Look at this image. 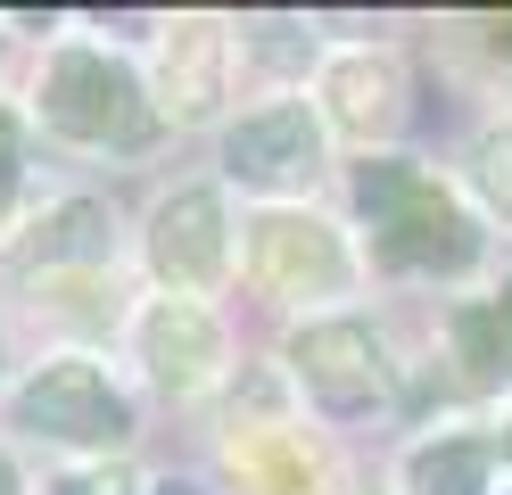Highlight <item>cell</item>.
Instances as JSON below:
<instances>
[{"label":"cell","instance_id":"3","mask_svg":"<svg viewBox=\"0 0 512 495\" xmlns=\"http://www.w3.org/2000/svg\"><path fill=\"white\" fill-rule=\"evenodd\" d=\"M124 396L91 372V363H50L17 388V429H34V438H67V446H116L124 438Z\"/></svg>","mask_w":512,"mask_h":495},{"label":"cell","instance_id":"15","mask_svg":"<svg viewBox=\"0 0 512 495\" xmlns=\"http://www.w3.org/2000/svg\"><path fill=\"white\" fill-rule=\"evenodd\" d=\"M58 495H133V479L124 471H75V479H58Z\"/></svg>","mask_w":512,"mask_h":495},{"label":"cell","instance_id":"8","mask_svg":"<svg viewBox=\"0 0 512 495\" xmlns=\"http://www.w3.org/2000/svg\"><path fill=\"white\" fill-rule=\"evenodd\" d=\"M141 355H149V372L166 388H199L223 363V339H215V322L190 306V297H166V306L141 322Z\"/></svg>","mask_w":512,"mask_h":495},{"label":"cell","instance_id":"5","mask_svg":"<svg viewBox=\"0 0 512 495\" xmlns=\"http://www.w3.org/2000/svg\"><path fill=\"white\" fill-rule=\"evenodd\" d=\"M256 273L290 297H323V289L347 281V248L314 215H265L256 223Z\"/></svg>","mask_w":512,"mask_h":495},{"label":"cell","instance_id":"9","mask_svg":"<svg viewBox=\"0 0 512 495\" xmlns=\"http://www.w3.org/2000/svg\"><path fill=\"white\" fill-rule=\"evenodd\" d=\"M215 75H223V33L215 25H182L166 42V108L174 116H207L215 108Z\"/></svg>","mask_w":512,"mask_h":495},{"label":"cell","instance_id":"11","mask_svg":"<svg viewBox=\"0 0 512 495\" xmlns=\"http://www.w3.org/2000/svg\"><path fill=\"white\" fill-rule=\"evenodd\" d=\"M488 471H496V446H479V438H446L405 462L413 495H488Z\"/></svg>","mask_w":512,"mask_h":495},{"label":"cell","instance_id":"2","mask_svg":"<svg viewBox=\"0 0 512 495\" xmlns=\"http://www.w3.org/2000/svg\"><path fill=\"white\" fill-rule=\"evenodd\" d=\"M42 116L67 132V141H91V149H141V141H149L141 83L124 75L116 58H100V50H58V58H50Z\"/></svg>","mask_w":512,"mask_h":495},{"label":"cell","instance_id":"1","mask_svg":"<svg viewBox=\"0 0 512 495\" xmlns=\"http://www.w3.org/2000/svg\"><path fill=\"white\" fill-rule=\"evenodd\" d=\"M356 207H364V223H372L380 264H405V273H413V264L455 273V264L479 256L471 215H463L430 174H413V165H397V157H380V165L356 174Z\"/></svg>","mask_w":512,"mask_h":495},{"label":"cell","instance_id":"14","mask_svg":"<svg viewBox=\"0 0 512 495\" xmlns=\"http://www.w3.org/2000/svg\"><path fill=\"white\" fill-rule=\"evenodd\" d=\"M471 182L496 215H512V132H479L471 141Z\"/></svg>","mask_w":512,"mask_h":495},{"label":"cell","instance_id":"17","mask_svg":"<svg viewBox=\"0 0 512 495\" xmlns=\"http://www.w3.org/2000/svg\"><path fill=\"white\" fill-rule=\"evenodd\" d=\"M0 495H17V471H9V462H0Z\"/></svg>","mask_w":512,"mask_h":495},{"label":"cell","instance_id":"18","mask_svg":"<svg viewBox=\"0 0 512 495\" xmlns=\"http://www.w3.org/2000/svg\"><path fill=\"white\" fill-rule=\"evenodd\" d=\"M157 495H199V487H182V479H166V487H157Z\"/></svg>","mask_w":512,"mask_h":495},{"label":"cell","instance_id":"13","mask_svg":"<svg viewBox=\"0 0 512 495\" xmlns=\"http://www.w3.org/2000/svg\"><path fill=\"white\" fill-rule=\"evenodd\" d=\"M108 256V215L91 207V198H75V207H58L42 223V240L25 248V264H100Z\"/></svg>","mask_w":512,"mask_h":495},{"label":"cell","instance_id":"10","mask_svg":"<svg viewBox=\"0 0 512 495\" xmlns=\"http://www.w3.org/2000/svg\"><path fill=\"white\" fill-rule=\"evenodd\" d=\"M455 355L471 380H512V281H504V297L455 314Z\"/></svg>","mask_w":512,"mask_h":495},{"label":"cell","instance_id":"16","mask_svg":"<svg viewBox=\"0 0 512 495\" xmlns=\"http://www.w3.org/2000/svg\"><path fill=\"white\" fill-rule=\"evenodd\" d=\"M9 182H17V124L0 108V207H9Z\"/></svg>","mask_w":512,"mask_h":495},{"label":"cell","instance_id":"7","mask_svg":"<svg viewBox=\"0 0 512 495\" xmlns=\"http://www.w3.org/2000/svg\"><path fill=\"white\" fill-rule=\"evenodd\" d=\"M314 116L306 108H265V116H248L232 141H223V165H232L240 182H265V190H281V182H306L314 174Z\"/></svg>","mask_w":512,"mask_h":495},{"label":"cell","instance_id":"6","mask_svg":"<svg viewBox=\"0 0 512 495\" xmlns=\"http://www.w3.org/2000/svg\"><path fill=\"white\" fill-rule=\"evenodd\" d=\"M149 256H157V273H166L182 297L207 289L223 273V198L215 190L166 198V207H157V231H149Z\"/></svg>","mask_w":512,"mask_h":495},{"label":"cell","instance_id":"12","mask_svg":"<svg viewBox=\"0 0 512 495\" xmlns=\"http://www.w3.org/2000/svg\"><path fill=\"white\" fill-rule=\"evenodd\" d=\"M331 99H339V124L347 132H372L397 116V66L389 58H347L331 75Z\"/></svg>","mask_w":512,"mask_h":495},{"label":"cell","instance_id":"4","mask_svg":"<svg viewBox=\"0 0 512 495\" xmlns=\"http://www.w3.org/2000/svg\"><path fill=\"white\" fill-rule=\"evenodd\" d=\"M298 380L314 388L323 413H364V405H380V388H389L364 322H314L298 339Z\"/></svg>","mask_w":512,"mask_h":495}]
</instances>
